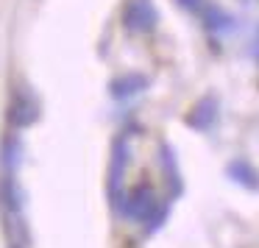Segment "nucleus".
Here are the masks:
<instances>
[{
	"mask_svg": "<svg viewBox=\"0 0 259 248\" xmlns=\"http://www.w3.org/2000/svg\"><path fill=\"white\" fill-rule=\"evenodd\" d=\"M120 212L128 220H137V223H148V231L162 229V223L170 215V201H159L156 190L151 184H137L131 192H125L123 201H120Z\"/></svg>",
	"mask_w": 259,
	"mask_h": 248,
	"instance_id": "nucleus-1",
	"label": "nucleus"
},
{
	"mask_svg": "<svg viewBox=\"0 0 259 248\" xmlns=\"http://www.w3.org/2000/svg\"><path fill=\"white\" fill-rule=\"evenodd\" d=\"M123 23L128 31H137V34H148V31L156 28L159 23V14L156 6L151 0H128L123 9Z\"/></svg>",
	"mask_w": 259,
	"mask_h": 248,
	"instance_id": "nucleus-2",
	"label": "nucleus"
},
{
	"mask_svg": "<svg viewBox=\"0 0 259 248\" xmlns=\"http://www.w3.org/2000/svg\"><path fill=\"white\" fill-rule=\"evenodd\" d=\"M256 59H259V39H256Z\"/></svg>",
	"mask_w": 259,
	"mask_h": 248,
	"instance_id": "nucleus-11",
	"label": "nucleus"
},
{
	"mask_svg": "<svg viewBox=\"0 0 259 248\" xmlns=\"http://www.w3.org/2000/svg\"><path fill=\"white\" fill-rule=\"evenodd\" d=\"M184 123L190 126V129H195V131H209L214 123H218V98L203 95L201 101L187 112Z\"/></svg>",
	"mask_w": 259,
	"mask_h": 248,
	"instance_id": "nucleus-5",
	"label": "nucleus"
},
{
	"mask_svg": "<svg viewBox=\"0 0 259 248\" xmlns=\"http://www.w3.org/2000/svg\"><path fill=\"white\" fill-rule=\"evenodd\" d=\"M145 87H148V78H145V75L128 73V75H123V78L112 81V95H114V98H131V95H137L140 90H145Z\"/></svg>",
	"mask_w": 259,
	"mask_h": 248,
	"instance_id": "nucleus-7",
	"label": "nucleus"
},
{
	"mask_svg": "<svg viewBox=\"0 0 259 248\" xmlns=\"http://www.w3.org/2000/svg\"><path fill=\"white\" fill-rule=\"evenodd\" d=\"M179 3H181L184 9H190L192 14H201V9L206 6V0H179Z\"/></svg>",
	"mask_w": 259,
	"mask_h": 248,
	"instance_id": "nucleus-10",
	"label": "nucleus"
},
{
	"mask_svg": "<svg viewBox=\"0 0 259 248\" xmlns=\"http://www.w3.org/2000/svg\"><path fill=\"white\" fill-rule=\"evenodd\" d=\"M226 173L231 176V181L248 187V190H259V170L253 168L248 159H234V162L226 168Z\"/></svg>",
	"mask_w": 259,
	"mask_h": 248,
	"instance_id": "nucleus-6",
	"label": "nucleus"
},
{
	"mask_svg": "<svg viewBox=\"0 0 259 248\" xmlns=\"http://www.w3.org/2000/svg\"><path fill=\"white\" fill-rule=\"evenodd\" d=\"M125 164H128V145H125V140L120 137L112 148V168H109V198H112L114 209H120V201H123Z\"/></svg>",
	"mask_w": 259,
	"mask_h": 248,
	"instance_id": "nucleus-3",
	"label": "nucleus"
},
{
	"mask_svg": "<svg viewBox=\"0 0 259 248\" xmlns=\"http://www.w3.org/2000/svg\"><path fill=\"white\" fill-rule=\"evenodd\" d=\"M201 17H203V23H206L209 28H214V31H223V28L231 25V17L218 6V3H212V0H206V6L201 9Z\"/></svg>",
	"mask_w": 259,
	"mask_h": 248,
	"instance_id": "nucleus-8",
	"label": "nucleus"
},
{
	"mask_svg": "<svg viewBox=\"0 0 259 248\" xmlns=\"http://www.w3.org/2000/svg\"><path fill=\"white\" fill-rule=\"evenodd\" d=\"M162 164H164V176L170 173V181H173V195L181 192V173H179V164H176V156L167 145L162 142Z\"/></svg>",
	"mask_w": 259,
	"mask_h": 248,
	"instance_id": "nucleus-9",
	"label": "nucleus"
},
{
	"mask_svg": "<svg viewBox=\"0 0 259 248\" xmlns=\"http://www.w3.org/2000/svg\"><path fill=\"white\" fill-rule=\"evenodd\" d=\"M36 117H39V106H36L34 95H31L28 90H17L12 98V103H9V123H12L14 129H25V126H31Z\"/></svg>",
	"mask_w": 259,
	"mask_h": 248,
	"instance_id": "nucleus-4",
	"label": "nucleus"
}]
</instances>
